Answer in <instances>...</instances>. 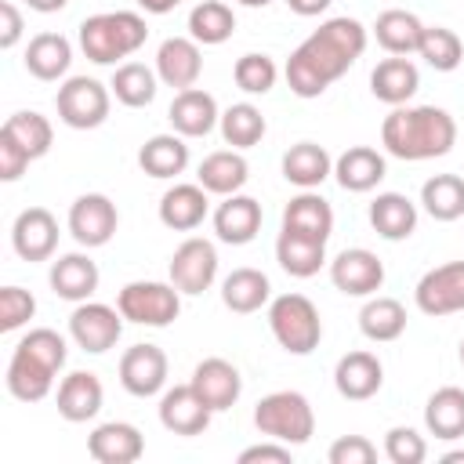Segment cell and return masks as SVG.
I'll list each match as a JSON object with an SVG mask.
<instances>
[{
	"instance_id": "cell-1",
	"label": "cell",
	"mask_w": 464,
	"mask_h": 464,
	"mask_svg": "<svg viewBox=\"0 0 464 464\" xmlns=\"http://www.w3.org/2000/svg\"><path fill=\"white\" fill-rule=\"evenodd\" d=\"M366 51V25L359 18H326L297 51L286 58V87L297 98H319L334 80H341Z\"/></svg>"
},
{
	"instance_id": "cell-2",
	"label": "cell",
	"mask_w": 464,
	"mask_h": 464,
	"mask_svg": "<svg viewBox=\"0 0 464 464\" xmlns=\"http://www.w3.org/2000/svg\"><path fill=\"white\" fill-rule=\"evenodd\" d=\"M457 141V120L439 105H395L381 123V145L406 163L446 156Z\"/></svg>"
},
{
	"instance_id": "cell-3",
	"label": "cell",
	"mask_w": 464,
	"mask_h": 464,
	"mask_svg": "<svg viewBox=\"0 0 464 464\" xmlns=\"http://www.w3.org/2000/svg\"><path fill=\"white\" fill-rule=\"evenodd\" d=\"M65 337L58 334V330H51V326H36V330H29L18 344H14V352H11V359H7V392L18 399V402H40V399H47L51 395V388H54V377H58V370L65 366Z\"/></svg>"
},
{
	"instance_id": "cell-4",
	"label": "cell",
	"mask_w": 464,
	"mask_h": 464,
	"mask_svg": "<svg viewBox=\"0 0 464 464\" xmlns=\"http://www.w3.org/2000/svg\"><path fill=\"white\" fill-rule=\"evenodd\" d=\"M149 40V25L138 11H98L80 22V47L94 65H116Z\"/></svg>"
},
{
	"instance_id": "cell-5",
	"label": "cell",
	"mask_w": 464,
	"mask_h": 464,
	"mask_svg": "<svg viewBox=\"0 0 464 464\" xmlns=\"http://www.w3.org/2000/svg\"><path fill=\"white\" fill-rule=\"evenodd\" d=\"M254 424L261 435L286 442V446H304L315 435V413L312 402L301 392H272L254 406Z\"/></svg>"
},
{
	"instance_id": "cell-6",
	"label": "cell",
	"mask_w": 464,
	"mask_h": 464,
	"mask_svg": "<svg viewBox=\"0 0 464 464\" xmlns=\"http://www.w3.org/2000/svg\"><path fill=\"white\" fill-rule=\"evenodd\" d=\"M268 326H272V337L279 341V348L290 355H308L323 341L319 308L304 294H279L268 304Z\"/></svg>"
},
{
	"instance_id": "cell-7",
	"label": "cell",
	"mask_w": 464,
	"mask_h": 464,
	"mask_svg": "<svg viewBox=\"0 0 464 464\" xmlns=\"http://www.w3.org/2000/svg\"><path fill=\"white\" fill-rule=\"evenodd\" d=\"M116 308L127 323L138 326H170L181 312V290L174 283L156 279H134L116 294Z\"/></svg>"
},
{
	"instance_id": "cell-8",
	"label": "cell",
	"mask_w": 464,
	"mask_h": 464,
	"mask_svg": "<svg viewBox=\"0 0 464 464\" xmlns=\"http://www.w3.org/2000/svg\"><path fill=\"white\" fill-rule=\"evenodd\" d=\"M54 105H58V120L72 130H94L109 120V109H112V91L94 80V76H69L58 94H54Z\"/></svg>"
},
{
	"instance_id": "cell-9",
	"label": "cell",
	"mask_w": 464,
	"mask_h": 464,
	"mask_svg": "<svg viewBox=\"0 0 464 464\" xmlns=\"http://www.w3.org/2000/svg\"><path fill=\"white\" fill-rule=\"evenodd\" d=\"M123 334V312L112 308V304H102V301H80L69 315V337L91 352V355H102L109 352Z\"/></svg>"
},
{
	"instance_id": "cell-10",
	"label": "cell",
	"mask_w": 464,
	"mask_h": 464,
	"mask_svg": "<svg viewBox=\"0 0 464 464\" xmlns=\"http://www.w3.org/2000/svg\"><path fill=\"white\" fill-rule=\"evenodd\" d=\"M413 301L424 315H435V319L464 312V261H446L428 268L413 290Z\"/></svg>"
},
{
	"instance_id": "cell-11",
	"label": "cell",
	"mask_w": 464,
	"mask_h": 464,
	"mask_svg": "<svg viewBox=\"0 0 464 464\" xmlns=\"http://www.w3.org/2000/svg\"><path fill=\"white\" fill-rule=\"evenodd\" d=\"M116 225H120V214H116V203L105 192H83L69 207V232L87 250L105 246L116 236Z\"/></svg>"
},
{
	"instance_id": "cell-12",
	"label": "cell",
	"mask_w": 464,
	"mask_h": 464,
	"mask_svg": "<svg viewBox=\"0 0 464 464\" xmlns=\"http://www.w3.org/2000/svg\"><path fill=\"white\" fill-rule=\"evenodd\" d=\"M218 279V250L210 239L188 236L174 254H170V283L181 294H203Z\"/></svg>"
},
{
	"instance_id": "cell-13",
	"label": "cell",
	"mask_w": 464,
	"mask_h": 464,
	"mask_svg": "<svg viewBox=\"0 0 464 464\" xmlns=\"http://www.w3.org/2000/svg\"><path fill=\"white\" fill-rule=\"evenodd\" d=\"M330 283L348 297H370L384 283V261L366 246H348L330 261Z\"/></svg>"
},
{
	"instance_id": "cell-14",
	"label": "cell",
	"mask_w": 464,
	"mask_h": 464,
	"mask_svg": "<svg viewBox=\"0 0 464 464\" xmlns=\"http://www.w3.org/2000/svg\"><path fill=\"white\" fill-rule=\"evenodd\" d=\"M167 370H170V362H167V352L160 344H130L120 355V384L138 399L163 392Z\"/></svg>"
},
{
	"instance_id": "cell-15",
	"label": "cell",
	"mask_w": 464,
	"mask_h": 464,
	"mask_svg": "<svg viewBox=\"0 0 464 464\" xmlns=\"http://www.w3.org/2000/svg\"><path fill=\"white\" fill-rule=\"evenodd\" d=\"M11 246L22 261H47L58 246V218L47 207H25L11 225Z\"/></svg>"
},
{
	"instance_id": "cell-16",
	"label": "cell",
	"mask_w": 464,
	"mask_h": 464,
	"mask_svg": "<svg viewBox=\"0 0 464 464\" xmlns=\"http://www.w3.org/2000/svg\"><path fill=\"white\" fill-rule=\"evenodd\" d=\"M210 417H214V410L196 395L192 384H174L160 399V424L170 435H185V439L203 435L207 424H210Z\"/></svg>"
},
{
	"instance_id": "cell-17",
	"label": "cell",
	"mask_w": 464,
	"mask_h": 464,
	"mask_svg": "<svg viewBox=\"0 0 464 464\" xmlns=\"http://www.w3.org/2000/svg\"><path fill=\"white\" fill-rule=\"evenodd\" d=\"M188 384L196 388V395H199L214 413L236 406V399H239V392H243L239 370H236L228 359H221V355L203 359V362L192 370V381H188Z\"/></svg>"
},
{
	"instance_id": "cell-18",
	"label": "cell",
	"mask_w": 464,
	"mask_h": 464,
	"mask_svg": "<svg viewBox=\"0 0 464 464\" xmlns=\"http://www.w3.org/2000/svg\"><path fill=\"white\" fill-rule=\"evenodd\" d=\"M167 120L181 138H203L221 123V112H218L214 94H207L203 87H185L174 94Z\"/></svg>"
},
{
	"instance_id": "cell-19",
	"label": "cell",
	"mask_w": 464,
	"mask_h": 464,
	"mask_svg": "<svg viewBox=\"0 0 464 464\" xmlns=\"http://www.w3.org/2000/svg\"><path fill=\"white\" fill-rule=\"evenodd\" d=\"M261 221H265L261 203L254 196H243V192L225 196L214 210V232H218L221 243H232V246L250 243L261 232Z\"/></svg>"
},
{
	"instance_id": "cell-20",
	"label": "cell",
	"mask_w": 464,
	"mask_h": 464,
	"mask_svg": "<svg viewBox=\"0 0 464 464\" xmlns=\"http://www.w3.org/2000/svg\"><path fill=\"white\" fill-rule=\"evenodd\" d=\"M87 453L98 464H134L145 453V439L127 420H105L87 435Z\"/></svg>"
},
{
	"instance_id": "cell-21",
	"label": "cell",
	"mask_w": 464,
	"mask_h": 464,
	"mask_svg": "<svg viewBox=\"0 0 464 464\" xmlns=\"http://www.w3.org/2000/svg\"><path fill=\"white\" fill-rule=\"evenodd\" d=\"M203 72V54H199V44L192 36H167L156 51V76L167 83V87H196Z\"/></svg>"
},
{
	"instance_id": "cell-22",
	"label": "cell",
	"mask_w": 464,
	"mask_h": 464,
	"mask_svg": "<svg viewBox=\"0 0 464 464\" xmlns=\"http://www.w3.org/2000/svg\"><path fill=\"white\" fill-rule=\"evenodd\" d=\"M381 384H384V366L373 352H348L334 366V388L352 402L377 395Z\"/></svg>"
},
{
	"instance_id": "cell-23",
	"label": "cell",
	"mask_w": 464,
	"mask_h": 464,
	"mask_svg": "<svg viewBox=\"0 0 464 464\" xmlns=\"http://www.w3.org/2000/svg\"><path fill=\"white\" fill-rule=\"evenodd\" d=\"M58 413L69 420V424H83L91 417H98L102 402H105V388L98 381V373L91 370H72L69 377H62L58 384Z\"/></svg>"
},
{
	"instance_id": "cell-24",
	"label": "cell",
	"mask_w": 464,
	"mask_h": 464,
	"mask_svg": "<svg viewBox=\"0 0 464 464\" xmlns=\"http://www.w3.org/2000/svg\"><path fill=\"white\" fill-rule=\"evenodd\" d=\"M207 196H210V192H207L199 181H196V185H188V181L170 185V188L160 196V221H163L167 228H174V232H192V228H199L203 218H207V207H210Z\"/></svg>"
},
{
	"instance_id": "cell-25",
	"label": "cell",
	"mask_w": 464,
	"mask_h": 464,
	"mask_svg": "<svg viewBox=\"0 0 464 464\" xmlns=\"http://www.w3.org/2000/svg\"><path fill=\"white\" fill-rule=\"evenodd\" d=\"M417 87H420V72H417V65L406 54H392V58L377 62L373 72H370L373 98L384 102V105H392V109L395 105H406L417 94Z\"/></svg>"
},
{
	"instance_id": "cell-26",
	"label": "cell",
	"mask_w": 464,
	"mask_h": 464,
	"mask_svg": "<svg viewBox=\"0 0 464 464\" xmlns=\"http://www.w3.org/2000/svg\"><path fill=\"white\" fill-rule=\"evenodd\" d=\"M388 174L384 156L373 145H352L334 160V178L344 192H370Z\"/></svg>"
},
{
	"instance_id": "cell-27",
	"label": "cell",
	"mask_w": 464,
	"mask_h": 464,
	"mask_svg": "<svg viewBox=\"0 0 464 464\" xmlns=\"http://www.w3.org/2000/svg\"><path fill=\"white\" fill-rule=\"evenodd\" d=\"M246 178H250V163L239 149H218V152L203 156V163L196 170V181L210 196H232L246 185Z\"/></svg>"
},
{
	"instance_id": "cell-28",
	"label": "cell",
	"mask_w": 464,
	"mask_h": 464,
	"mask_svg": "<svg viewBox=\"0 0 464 464\" xmlns=\"http://www.w3.org/2000/svg\"><path fill=\"white\" fill-rule=\"evenodd\" d=\"M370 225L388 243L410 239L417 228V203L402 192H377L370 203Z\"/></svg>"
},
{
	"instance_id": "cell-29",
	"label": "cell",
	"mask_w": 464,
	"mask_h": 464,
	"mask_svg": "<svg viewBox=\"0 0 464 464\" xmlns=\"http://www.w3.org/2000/svg\"><path fill=\"white\" fill-rule=\"evenodd\" d=\"M51 290L62 297V301H87L94 290H98V265L87 257V254H62L58 261H51Z\"/></svg>"
},
{
	"instance_id": "cell-30",
	"label": "cell",
	"mask_w": 464,
	"mask_h": 464,
	"mask_svg": "<svg viewBox=\"0 0 464 464\" xmlns=\"http://www.w3.org/2000/svg\"><path fill=\"white\" fill-rule=\"evenodd\" d=\"M25 72L44 80V83H54L69 72V62H72V44L62 36V33H36L25 47Z\"/></svg>"
},
{
	"instance_id": "cell-31",
	"label": "cell",
	"mask_w": 464,
	"mask_h": 464,
	"mask_svg": "<svg viewBox=\"0 0 464 464\" xmlns=\"http://www.w3.org/2000/svg\"><path fill=\"white\" fill-rule=\"evenodd\" d=\"M276 261H279V268H283L286 276H294V279H312V276L326 265V243L283 228L279 239H276Z\"/></svg>"
},
{
	"instance_id": "cell-32",
	"label": "cell",
	"mask_w": 464,
	"mask_h": 464,
	"mask_svg": "<svg viewBox=\"0 0 464 464\" xmlns=\"http://www.w3.org/2000/svg\"><path fill=\"white\" fill-rule=\"evenodd\" d=\"M334 174V160L315 141H297L283 152V178L297 188H319Z\"/></svg>"
},
{
	"instance_id": "cell-33",
	"label": "cell",
	"mask_w": 464,
	"mask_h": 464,
	"mask_svg": "<svg viewBox=\"0 0 464 464\" xmlns=\"http://www.w3.org/2000/svg\"><path fill=\"white\" fill-rule=\"evenodd\" d=\"M283 228H290V232H301V236H312V239H330V232H334V207L319 196V192H312V188H304L301 196H294L290 203H286V210H283Z\"/></svg>"
},
{
	"instance_id": "cell-34",
	"label": "cell",
	"mask_w": 464,
	"mask_h": 464,
	"mask_svg": "<svg viewBox=\"0 0 464 464\" xmlns=\"http://www.w3.org/2000/svg\"><path fill=\"white\" fill-rule=\"evenodd\" d=\"M373 36H377V44H381L388 54H413V51L420 47L424 22H420L413 11L388 7V11L377 14V22H373Z\"/></svg>"
},
{
	"instance_id": "cell-35",
	"label": "cell",
	"mask_w": 464,
	"mask_h": 464,
	"mask_svg": "<svg viewBox=\"0 0 464 464\" xmlns=\"http://www.w3.org/2000/svg\"><path fill=\"white\" fill-rule=\"evenodd\" d=\"M138 167L149 178H178L188 167V145L185 138L174 134H152L141 149H138Z\"/></svg>"
},
{
	"instance_id": "cell-36",
	"label": "cell",
	"mask_w": 464,
	"mask_h": 464,
	"mask_svg": "<svg viewBox=\"0 0 464 464\" xmlns=\"http://www.w3.org/2000/svg\"><path fill=\"white\" fill-rule=\"evenodd\" d=\"M268 297H272V283H268V276L261 268H232L225 276V283H221L225 308L239 312V315L257 312L261 304H268Z\"/></svg>"
},
{
	"instance_id": "cell-37",
	"label": "cell",
	"mask_w": 464,
	"mask_h": 464,
	"mask_svg": "<svg viewBox=\"0 0 464 464\" xmlns=\"http://www.w3.org/2000/svg\"><path fill=\"white\" fill-rule=\"evenodd\" d=\"M424 424L435 439H460L464 435V388L457 384H446L439 392L428 395V406H424Z\"/></svg>"
},
{
	"instance_id": "cell-38",
	"label": "cell",
	"mask_w": 464,
	"mask_h": 464,
	"mask_svg": "<svg viewBox=\"0 0 464 464\" xmlns=\"http://www.w3.org/2000/svg\"><path fill=\"white\" fill-rule=\"evenodd\" d=\"M232 33H236V11H232L225 0H199V4L188 11V36H192L196 44L218 47V44H225Z\"/></svg>"
},
{
	"instance_id": "cell-39",
	"label": "cell",
	"mask_w": 464,
	"mask_h": 464,
	"mask_svg": "<svg viewBox=\"0 0 464 464\" xmlns=\"http://www.w3.org/2000/svg\"><path fill=\"white\" fill-rule=\"evenodd\" d=\"M359 330L362 337L377 341V344H388V341H399L402 330H406V308L402 301L395 297H370L359 312Z\"/></svg>"
},
{
	"instance_id": "cell-40",
	"label": "cell",
	"mask_w": 464,
	"mask_h": 464,
	"mask_svg": "<svg viewBox=\"0 0 464 464\" xmlns=\"http://www.w3.org/2000/svg\"><path fill=\"white\" fill-rule=\"evenodd\" d=\"M420 207L435 221L464 218V178L460 174H435L420 185Z\"/></svg>"
},
{
	"instance_id": "cell-41",
	"label": "cell",
	"mask_w": 464,
	"mask_h": 464,
	"mask_svg": "<svg viewBox=\"0 0 464 464\" xmlns=\"http://www.w3.org/2000/svg\"><path fill=\"white\" fill-rule=\"evenodd\" d=\"M156 72L149 69V65H141V62H123V65H116V72H112V80H109V91L116 94V102L120 105H127V109H145L152 98H156Z\"/></svg>"
},
{
	"instance_id": "cell-42",
	"label": "cell",
	"mask_w": 464,
	"mask_h": 464,
	"mask_svg": "<svg viewBox=\"0 0 464 464\" xmlns=\"http://www.w3.org/2000/svg\"><path fill=\"white\" fill-rule=\"evenodd\" d=\"M218 127H221L225 145H232V149H254V145L265 138V130H268L261 109L250 105V102L228 105V109L221 112V123H218Z\"/></svg>"
},
{
	"instance_id": "cell-43",
	"label": "cell",
	"mask_w": 464,
	"mask_h": 464,
	"mask_svg": "<svg viewBox=\"0 0 464 464\" xmlns=\"http://www.w3.org/2000/svg\"><path fill=\"white\" fill-rule=\"evenodd\" d=\"M0 130H4L7 138H14V141L29 152V160L47 156V152H51V141H54L51 120H47L44 112H33V109H22V112L7 116V123H4Z\"/></svg>"
},
{
	"instance_id": "cell-44",
	"label": "cell",
	"mask_w": 464,
	"mask_h": 464,
	"mask_svg": "<svg viewBox=\"0 0 464 464\" xmlns=\"http://www.w3.org/2000/svg\"><path fill=\"white\" fill-rule=\"evenodd\" d=\"M417 54L435 69V72H453L460 62H464V44L453 29L446 25H424V36H420V47Z\"/></svg>"
},
{
	"instance_id": "cell-45",
	"label": "cell",
	"mask_w": 464,
	"mask_h": 464,
	"mask_svg": "<svg viewBox=\"0 0 464 464\" xmlns=\"http://www.w3.org/2000/svg\"><path fill=\"white\" fill-rule=\"evenodd\" d=\"M232 76H236V87L239 91H246V94H268L276 87V80H279V69H276V62L268 54L250 51V54L236 58Z\"/></svg>"
},
{
	"instance_id": "cell-46",
	"label": "cell",
	"mask_w": 464,
	"mask_h": 464,
	"mask_svg": "<svg viewBox=\"0 0 464 464\" xmlns=\"http://www.w3.org/2000/svg\"><path fill=\"white\" fill-rule=\"evenodd\" d=\"M384 457L392 464H420L428 457V442H424L420 431H413L406 424H395L384 435Z\"/></svg>"
},
{
	"instance_id": "cell-47",
	"label": "cell",
	"mask_w": 464,
	"mask_h": 464,
	"mask_svg": "<svg viewBox=\"0 0 464 464\" xmlns=\"http://www.w3.org/2000/svg\"><path fill=\"white\" fill-rule=\"evenodd\" d=\"M36 315V297L22 286H4L0 290V330L11 334L18 326H25Z\"/></svg>"
},
{
	"instance_id": "cell-48",
	"label": "cell",
	"mask_w": 464,
	"mask_h": 464,
	"mask_svg": "<svg viewBox=\"0 0 464 464\" xmlns=\"http://www.w3.org/2000/svg\"><path fill=\"white\" fill-rule=\"evenodd\" d=\"M330 464H373L377 460V446L366 435H341L330 446Z\"/></svg>"
},
{
	"instance_id": "cell-49",
	"label": "cell",
	"mask_w": 464,
	"mask_h": 464,
	"mask_svg": "<svg viewBox=\"0 0 464 464\" xmlns=\"http://www.w3.org/2000/svg\"><path fill=\"white\" fill-rule=\"evenodd\" d=\"M29 163H33L29 152H25L14 138H7V134L0 130V181H18Z\"/></svg>"
},
{
	"instance_id": "cell-50",
	"label": "cell",
	"mask_w": 464,
	"mask_h": 464,
	"mask_svg": "<svg viewBox=\"0 0 464 464\" xmlns=\"http://www.w3.org/2000/svg\"><path fill=\"white\" fill-rule=\"evenodd\" d=\"M22 29H25V25H22V11H18L11 0H4V4H0V47L11 51V47L22 40Z\"/></svg>"
},
{
	"instance_id": "cell-51",
	"label": "cell",
	"mask_w": 464,
	"mask_h": 464,
	"mask_svg": "<svg viewBox=\"0 0 464 464\" xmlns=\"http://www.w3.org/2000/svg\"><path fill=\"white\" fill-rule=\"evenodd\" d=\"M254 460H272V464H290V446L286 442H257V446H246L239 453V464H254Z\"/></svg>"
},
{
	"instance_id": "cell-52",
	"label": "cell",
	"mask_w": 464,
	"mask_h": 464,
	"mask_svg": "<svg viewBox=\"0 0 464 464\" xmlns=\"http://www.w3.org/2000/svg\"><path fill=\"white\" fill-rule=\"evenodd\" d=\"M286 7L294 14H301V18H315V14H323L330 7V0H286Z\"/></svg>"
},
{
	"instance_id": "cell-53",
	"label": "cell",
	"mask_w": 464,
	"mask_h": 464,
	"mask_svg": "<svg viewBox=\"0 0 464 464\" xmlns=\"http://www.w3.org/2000/svg\"><path fill=\"white\" fill-rule=\"evenodd\" d=\"M145 14H167V11H174L181 0H134Z\"/></svg>"
},
{
	"instance_id": "cell-54",
	"label": "cell",
	"mask_w": 464,
	"mask_h": 464,
	"mask_svg": "<svg viewBox=\"0 0 464 464\" xmlns=\"http://www.w3.org/2000/svg\"><path fill=\"white\" fill-rule=\"evenodd\" d=\"M29 11H40V14H54V11H62L69 0H22Z\"/></svg>"
},
{
	"instance_id": "cell-55",
	"label": "cell",
	"mask_w": 464,
	"mask_h": 464,
	"mask_svg": "<svg viewBox=\"0 0 464 464\" xmlns=\"http://www.w3.org/2000/svg\"><path fill=\"white\" fill-rule=\"evenodd\" d=\"M442 464H464V450H450V453L442 457Z\"/></svg>"
},
{
	"instance_id": "cell-56",
	"label": "cell",
	"mask_w": 464,
	"mask_h": 464,
	"mask_svg": "<svg viewBox=\"0 0 464 464\" xmlns=\"http://www.w3.org/2000/svg\"><path fill=\"white\" fill-rule=\"evenodd\" d=\"M239 4H246V7H268L272 0H239Z\"/></svg>"
},
{
	"instance_id": "cell-57",
	"label": "cell",
	"mask_w": 464,
	"mask_h": 464,
	"mask_svg": "<svg viewBox=\"0 0 464 464\" xmlns=\"http://www.w3.org/2000/svg\"><path fill=\"white\" fill-rule=\"evenodd\" d=\"M460 362H464V341H460Z\"/></svg>"
}]
</instances>
